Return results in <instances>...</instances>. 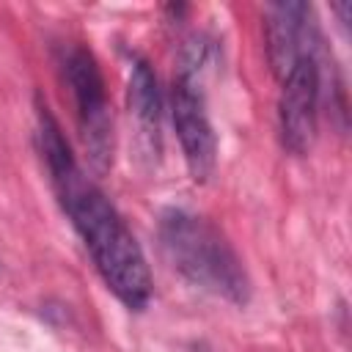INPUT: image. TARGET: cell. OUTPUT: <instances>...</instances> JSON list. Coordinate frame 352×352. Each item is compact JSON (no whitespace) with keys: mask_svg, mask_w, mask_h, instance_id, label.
Returning <instances> with one entry per match:
<instances>
[{"mask_svg":"<svg viewBox=\"0 0 352 352\" xmlns=\"http://www.w3.org/2000/svg\"><path fill=\"white\" fill-rule=\"evenodd\" d=\"M36 118L38 146L52 190L74 231L85 242L94 267L99 270L107 289L129 311H143L151 302V272L135 234L110 204V198L85 176L58 118L50 113L41 96H36Z\"/></svg>","mask_w":352,"mask_h":352,"instance_id":"6da1fadb","label":"cell"},{"mask_svg":"<svg viewBox=\"0 0 352 352\" xmlns=\"http://www.w3.org/2000/svg\"><path fill=\"white\" fill-rule=\"evenodd\" d=\"M160 248L168 264L195 289L212 292L234 305L250 300V278L231 242L204 217L168 206L157 223Z\"/></svg>","mask_w":352,"mask_h":352,"instance_id":"7a4b0ae2","label":"cell"},{"mask_svg":"<svg viewBox=\"0 0 352 352\" xmlns=\"http://www.w3.org/2000/svg\"><path fill=\"white\" fill-rule=\"evenodd\" d=\"M58 63L74 102V116L85 151L96 170H107L113 160V113H110L102 69L94 52L82 44H66L60 50Z\"/></svg>","mask_w":352,"mask_h":352,"instance_id":"3957f363","label":"cell"},{"mask_svg":"<svg viewBox=\"0 0 352 352\" xmlns=\"http://www.w3.org/2000/svg\"><path fill=\"white\" fill-rule=\"evenodd\" d=\"M201 77L204 72L179 66V74L170 85V118L182 143L187 170L195 182H206L217 165V135L206 113Z\"/></svg>","mask_w":352,"mask_h":352,"instance_id":"277c9868","label":"cell"},{"mask_svg":"<svg viewBox=\"0 0 352 352\" xmlns=\"http://www.w3.org/2000/svg\"><path fill=\"white\" fill-rule=\"evenodd\" d=\"M319 94H322V72L316 55H302L280 85L278 99V129L286 151L302 157L316 138V116H319Z\"/></svg>","mask_w":352,"mask_h":352,"instance_id":"5b68a950","label":"cell"},{"mask_svg":"<svg viewBox=\"0 0 352 352\" xmlns=\"http://www.w3.org/2000/svg\"><path fill=\"white\" fill-rule=\"evenodd\" d=\"M264 38H267V58L272 72L283 80L289 69L302 58L314 55V25L311 8L297 0L270 3L264 19Z\"/></svg>","mask_w":352,"mask_h":352,"instance_id":"8992f818","label":"cell"},{"mask_svg":"<svg viewBox=\"0 0 352 352\" xmlns=\"http://www.w3.org/2000/svg\"><path fill=\"white\" fill-rule=\"evenodd\" d=\"M126 104L129 116L138 124V138L146 148V154H160V126H162V94L154 69L146 58H132L129 63V80H126Z\"/></svg>","mask_w":352,"mask_h":352,"instance_id":"52a82bcc","label":"cell"},{"mask_svg":"<svg viewBox=\"0 0 352 352\" xmlns=\"http://www.w3.org/2000/svg\"><path fill=\"white\" fill-rule=\"evenodd\" d=\"M201 352H206V349H201Z\"/></svg>","mask_w":352,"mask_h":352,"instance_id":"ba28073f","label":"cell"}]
</instances>
